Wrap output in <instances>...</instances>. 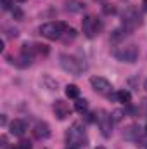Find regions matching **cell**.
I'll use <instances>...</instances> for the list:
<instances>
[{
    "mask_svg": "<svg viewBox=\"0 0 147 149\" xmlns=\"http://www.w3.org/2000/svg\"><path fill=\"white\" fill-rule=\"evenodd\" d=\"M66 142H68L69 148H74V149L85 148L88 144V137H87L83 123L74 121L73 125L68 128V132H66Z\"/></svg>",
    "mask_w": 147,
    "mask_h": 149,
    "instance_id": "6da1fadb",
    "label": "cell"
},
{
    "mask_svg": "<svg viewBox=\"0 0 147 149\" xmlns=\"http://www.w3.org/2000/svg\"><path fill=\"white\" fill-rule=\"evenodd\" d=\"M144 24V16L139 12L137 7H126L125 12L121 14V28L126 31V33H132L135 31L137 28H140Z\"/></svg>",
    "mask_w": 147,
    "mask_h": 149,
    "instance_id": "7a4b0ae2",
    "label": "cell"
},
{
    "mask_svg": "<svg viewBox=\"0 0 147 149\" xmlns=\"http://www.w3.org/2000/svg\"><path fill=\"white\" fill-rule=\"evenodd\" d=\"M112 56L121 61V63H135L140 56V50L135 43H121V45H116L112 49Z\"/></svg>",
    "mask_w": 147,
    "mask_h": 149,
    "instance_id": "3957f363",
    "label": "cell"
},
{
    "mask_svg": "<svg viewBox=\"0 0 147 149\" xmlns=\"http://www.w3.org/2000/svg\"><path fill=\"white\" fill-rule=\"evenodd\" d=\"M69 30L68 23L64 21H50L40 26V35L45 37L47 40H59L66 31Z\"/></svg>",
    "mask_w": 147,
    "mask_h": 149,
    "instance_id": "277c9868",
    "label": "cell"
},
{
    "mask_svg": "<svg viewBox=\"0 0 147 149\" xmlns=\"http://www.w3.org/2000/svg\"><path fill=\"white\" fill-rule=\"evenodd\" d=\"M59 63H61V68H62L66 73L74 74V76L81 74L83 71H87V64H85L81 59L71 56V54H61V56H59Z\"/></svg>",
    "mask_w": 147,
    "mask_h": 149,
    "instance_id": "5b68a950",
    "label": "cell"
},
{
    "mask_svg": "<svg viewBox=\"0 0 147 149\" xmlns=\"http://www.w3.org/2000/svg\"><path fill=\"white\" fill-rule=\"evenodd\" d=\"M81 30H83V35H85V37L92 40V38L99 37V33L102 31V21H101L99 17L88 14V16H85L83 21H81Z\"/></svg>",
    "mask_w": 147,
    "mask_h": 149,
    "instance_id": "8992f818",
    "label": "cell"
},
{
    "mask_svg": "<svg viewBox=\"0 0 147 149\" xmlns=\"http://www.w3.org/2000/svg\"><path fill=\"white\" fill-rule=\"evenodd\" d=\"M90 85L97 94H107L109 95L112 92V83L109 80H106L104 76H92L90 78Z\"/></svg>",
    "mask_w": 147,
    "mask_h": 149,
    "instance_id": "52a82bcc",
    "label": "cell"
},
{
    "mask_svg": "<svg viewBox=\"0 0 147 149\" xmlns=\"http://www.w3.org/2000/svg\"><path fill=\"white\" fill-rule=\"evenodd\" d=\"M99 114H101V116H97V118H95V121L99 123L102 135L107 139V137H111V134H112V118H111L106 111H102V109L99 111Z\"/></svg>",
    "mask_w": 147,
    "mask_h": 149,
    "instance_id": "ba28073f",
    "label": "cell"
},
{
    "mask_svg": "<svg viewBox=\"0 0 147 149\" xmlns=\"http://www.w3.org/2000/svg\"><path fill=\"white\" fill-rule=\"evenodd\" d=\"M52 109H54V114H55V118H57V120H66V118L71 114V109H69L68 102H66V101H62V99H57V101L54 102Z\"/></svg>",
    "mask_w": 147,
    "mask_h": 149,
    "instance_id": "9c48e42d",
    "label": "cell"
},
{
    "mask_svg": "<svg viewBox=\"0 0 147 149\" xmlns=\"http://www.w3.org/2000/svg\"><path fill=\"white\" fill-rule=\"evenodd\" d=\"M33 137L38 139V141L49 139V137H50V127H49V123H45V121H37L35 127H33Z\"/></svg>",
    "mask_w": 147,
    "mask_h": 149,
    "instance_id": "30bf717a",
    "label": "cell"
},
{
    "mask_svg": "<svg viewBox=\"0 0 147 149\" xmlns=\"http://www.w3.org/2000/svg\"><path fill=\"white\" fill-rule=\"evenodd\" d=\"M10 134L12 135H16V137H23L24 134H26V130H28V123L24 121V120H14L12 123H10Z\"/></svg>",
    "mask_w": 147,
    "mask_h": 149,
    "instance_id": "8fae6325",
    "label": "cell"
},
{
    "mask_svg": "<svg viewBox=\"0 0 147 149\" xmlns=\"http://www.w3.org/2000/svg\"><path fill=\"white\" fill-rule=\"evenodd\" d=\"M123 135H125V139L139 141V139H140V135H142V132H140V127H139V125H130V127L123 132Z\"/></svg>",
    "mask_w": 147,
    "mask_h": 149,
    "instance_id": "7c38bea8",
    "label": "cell"
},
{
    "mask_svg": "<svg viewBox=\"0 0 147 149\" xmlns=\"http://www.w3.org/2000/svg\"><path fill=\"white\" fill-rule=\"evenodd\" d=\"M66 10L68 12H81V10H85V3L83 2H80V0H68L66 2Z\"/></svg>",
    "mask_w": 147,
    "mask_h": 149,
    "instance_id": "4fadbf2b",
    "label": "cell"
},
{
    "mask_svg": "<svg viewBox=\"0 0 147 149\" xmlns=\"http://www.w3.org/2000/svg\"><path fill=\"white\" fill-rule=\"evenodd\" d=\"M42 85H43L45 88H49V90H57V88H59L57 80H54L50 74H43V76H42Z\"/></svg>",
    "mask_w": 147,
    "mask_h": 149,
    "instance_id": "5bb4252c",
    "label": "cell"
},
{
    "mask_svg": "<svg viewBox=\"0 0 147 149\" xmlns=\"http://www.w3.org/2000/svg\"><path fill=\"white\" fill-rule=\"evenodd\" d=\"M33 52H35V56L47 57L49 52H50V49H49V45H45V43H33Z\"/></svg>",
    "mask_w": 147,
    "mask_h": 149,
    "instance_id": "9a60e30c",
    "label": "cell"
},
{
    "mask_svg": "<svg viewBox=\"0 0 147 149\" xmlns=\"http://www.w3.org/2000/svg\"><path fill=\"white\" fill-rule=\"evenodd\" d=\"M116 95H118V102H123V104H130L132 102V94L128 90H118Z\"/></svg>",
    "mask_w": 147,
    "mask_h": 149,
    "instance_id": "2e32d148",
    "label": "cell"
},
{
    "mask_svg": "<svg viewBox=\"0 0 147 149\" xmlns=\"http://www.w3.org/2000/svg\"><path fill=\"white\" fill-rule=\"evenodd\" d=\"M66 95H68L69 99H78V97H80V88H78V85L69 83V85L66 87Z\"/></svg>",
    "mask_w": 147,
    "mask_h": 149,
    "instance_id": "e0dca14e",
    "label": "cell"
},
{
    "mask_svg": "<svg viewBox=\"0 0 147 149\" xmlns=\"http://www.w3.org/2000/svg\"><path fill=\"white\" fill-rule=\"evenodd\" d=\"M74 109L78 113H87V109H88V101H87V99H76Z\"/></svg>",
    "mask_w": 147,
    "mask_h": 149,
    "instance_id": "ac0fdd59",
    "label": "cell"
},
{
    "mask_svg": "<svg viewBox=\"0 0 147 149\" xmlns=\"http://www.w3.org/2000/svg\"><path fill=\"white\" fill-rule=\"evenodd\" d=\"M102 12H104L106 16L116 14V7H114V5H109V3H104V5H102Z\"/></svg>",
    "mask_w": 147,
    "mask_h": 149,
    "instance_id": "d6986e66",
    "label": "cell"
},
{
    "mask_svg": "<svg viewBox=\"0 0 147 149\" xmlns=\"http://www.w3.org/2000/svg\"><path fill=\"white\" fill-rule=\"evenodd\" d=\"M125 116V111H119V109H116V111H112L111 114V118H112V121H119L121 118Z\"/></svg>",
    "mask_w": 147,
    "mask_h": 149,
    "instance_id": "ffe728a7",
    "label": "cell"
},
{
    "mask_svg": "<svg viewBox=\"0 0 147 149\" xmlns=\"http://www.w3.org/2000/svg\"><path fill=\"white\" fill-rule=\"evenodd\" d=\"M12 16H14V19L21 21V19H23V10H21V9H12Z\"/></svg>",
    "mask_w": 147,
    "mask_h": 149,
    "instance_id": "44dd1931",
    "label": "cell"
},
{
    "mask_svg": "<svg viewBox=\"0 0 147 149\" xmlns=\"http://www.w3.org/2000/svg\"><path fill=\"white\" fill-rule=\"evenodd\" d=\"M12 3H14V0H2V9H3V10L12 9Z\"/></svg>",
    "mask_w": 147,
    "mask_h": 149,
    "instance_id": "7402d4cb",
    "label": "cell"
},
{
    "mask_svg": "<svg viewBox=\"0 0 147 149\" xmlns=\"http://www.w3.org/2000/svg\"><path fill=\"white\" fill-rule=\"evenodd\" d=\"M17 149H31V142H30V141H21L19 146H17Z\"/></svg>",
    "mask_w": 147,
    "mask_h": 149,
    "instance_id": "603a6c76",
    "label": "cell"
},
{
    "mask_svg": "<svg viewBox=\"0 0 147 149\" xmlns=\"http://www.w3.org/2000/svg\"><path fill=\"white\" fill-rule=\"evenodd\" d=\"M17 35H19L17 30H9V35H7V37L9 38H17Z\"/></svg>",
    "mask_w": 147,
    "mask_h": 149,
    "instance_id": "cb8c5ba5",
    "label": "cell"
},
{
    "mask_svg": "<svg viewBox=\"0 0 147 149\" xmlns=\"http://www.w3.org/2000/svg\"><path fill=\"white\" fill-rule=\"evenodd\" d=\"M0 123H2V125H5V123H7V118H5V114H2V118H0Z\"/></svg>",
    "mask_w": 147,
    "mask_h": 149,
    "instance_id": "d4e9b609",
    "label": "cell"
},
{
    "mask_svg": "<svg viewBox=\"0 0 147 149\" xmlns=\"http://www.w3.org/2000/svg\"><path fill=\"white\" fill-rule=\"evenodd\" d=\"M142 7H144V10L147 12V0H144V2H142Z\"/></svg>",
    "mask_w": 147,
    "mask_h": 149,
    "instance_id": "484cf974",
    "label": "cell"
},
{
    "mask_svg": "<svg viewBox=\"0 0 147 149\" xmlns=\"http://www.w3.org/2000/svg\"><path fill=\"white\" fill-rule=\"evenodd\" d=\"M144 88H146V90H147V80H146V81H144Z\"/></svg>",
    "mask_w": 147,
    "mask_h": 149,
    "instance_id": "4316f807",
    "label": "cell"
},
{
    "mask_svg": "<svg viewBox=\"0 0 147 149\" xmlns=\"http://www.w3.org/2000/svg\"><path fill=\"white\" fill-rule=\"evenodd\" d=\"M95 149H106V148L104 146H99V148H95Z\"/></svg>",
    "mask_w": 147,
    "mask_h": 149,
    "instance_id": "83f0119b",
    "label": "cell"
},
{
    "mask_svg": "<svg viewBox=\"0 0 147 149\" xmlns=\"http://www.w3.org/2000/svg\"><path fill=\"white\" fill-rule=\"evenodd\" d=\"M17 2H21V3H23V2H26V0H17Z\"/></svg>",
    "mask_w": 147,
    "mask_h": 149,
    "instance_id": "f1b7e54d",
    "label": "cell"
},
{
    "mask_svg": "<svg viewBox=\"0 0 147 149\" xmlns=\"http://www.w3.org/2000/svg\"><path fill=\"white\" fill-rule=\"evenodd\" d=\"M146 132H147V125H146Z\"/></svg>",
    "mask_w": 147,
    "mask_h": 149,
    "instance_id": "f546056e",
    "label": "cell"
},
{
    "mask_svg": "<svg viewBox=\"0 0 147 149\" xmlns=\"http://www.w3.org/2000/svg\"><path fill=\"white\" fill-rule=\"evenodd\" d=\"M68 149H74V148H68Z\"/></svg>",
    "mask_w": 147,
    "mask_h": 149,
    "instance_id": "4dcf8cb0",
    "label": "cell"
},
{
    "mask_svg": "<svg viewBox=\"0 0 147 149\" xmlns=\"http://www.w3.org/2000/svg\"><path fill=\"white\" fill-rule=\"evenodd\" d=\"M146 148H147V146H146Z\"/></svg>",
    "mask_w": 147,
    "mask_h": 149,
    "instance_id": "1f68e13d",
    "label": "cell"
}]
</instances>
